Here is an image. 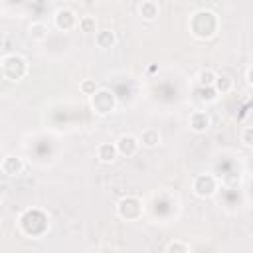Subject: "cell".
Segmentation results:
<instances>
[{
    "label": "cell",
    "mask_w": 253,
    "mask_h": 253,
    "mask_svg": "<svg viewBox=\"0 0 253 253\" xmlns=\"http://www.w3.org/2000/svg\"><path fill=\"white\" fill-rule=\"evenodd\" d=\"M188 30L196 40H211L219 30V18L213 10L200 8L190 14Z\"/></svg>",
    "instance_id": "6da1fadb"
},
{
    "label": "cell",
    "mask_w": 253,
    "mask_h": 253,
    "mask_svg": "<svg viewBox=\"0 0 253 253\" xmlns=\"http://www.w3.org/2000/svg\"><path fill=\"white\" fill-rule=\"evenodd\" d=\"M18 227L28 237H42L49 229V219L42 210H26L18 219Z\"/></svg>",
    "instance_id": "7a4b0ae2"
},
{
    "label": "cell",
    "mask_w": 253,
    "mask_h": 253,
    "mask_svg": "<svg viewBox=\"0 0 253 253\" xmlns=\"http://www.w3.org/2000/svg\"><path fill=\"white\" fill-rule=\"evenodd\" d=\"M28 59L20 53H6L0 59V73L6 81H22L28 75Z\"/></svg>",
    "instance_id": "3957f363"
},
{
    "label": "cell",
    "mask_w": 253,
    "mask_h": 253,
    "mask_svg": "<svg viewBox=\"0 0 253 253\" xmlns=\"http://www.w3.org/2000/svg\"><path fill=\"white\" fill-rule=\"evenodd\" d=\"M117 215L123 221H138L144 215V202L138 196H123L117 202Z\"/></svg>",
    "instance_id": "277c9868"
},
{
    "label": "cell",
    "mask_w": 253,
    "mask_h": 253,
    "mask_svg": "<svg viewBox=\"0 0 253 253\" xmlns=\"http://www.w3.org/2000/svg\"><path fill=\"white\" fill-rule=\"evenodd\" d=\"M89 105L93 109L95 115L99 117H107L117 109V95L111 89L101 87L93 97H89Z\"/></svg>",
    "instance_id": "5b68a950"
},
{
    "label": "cell",
    "mask_w": 253,
    "mask_h": 253,
    "mask_svg": "<svg viewBox=\"0 0 253 253\" xmlns=\"http://www.w3.org/2000/svg\"><path fill=\"white\" fill-rule=\"evenodd\" d=\"M217 188H219V180H217L213 174H210V172L198 174V176L192 180V192H194V196L200 198V200H208V198L215 196Z\"/></svg>",
    "instance_id": "8992f818"
},
{
    "label": "cell",
    "mask_w": 253,
    "mask_h": 253,
    "mask_svg": "<svg viewBox=\"0 0 253 253\" xmlns=\"http://www.w3.org/2000/svg\"><path fill=\"white\" fill-rule=\"evenodd\" d=\"M53 26L61 32H71L79 26V16L71 8H57L53 14Z\"/></svg>",
    "instance_id": "52a82bcc"
},
{
    "label": "cell",
    "mask_w": 253,
    "mask_h": 253,
    "mask_svg": "<svg viewBox=\"0 0 253 253\" xmlns=\"http://www.w3.org/2000/svg\"><path fill=\"white\" fill-rule=\"evenodd\" d=\"M0 170H2L4 176L16 178V176H20V174L26 170V160H24L22 156H18V154H8V156L2 158Z\"/></svg>",
    "instance_id": "ba28073f"
},
{
    "label": "cell",
    "mask_w": 253,
    "mask_h": 253,
    "mask_svg": "<svg viewBox=\"0 0 253 253\" xmlns=\"http://www.w3.org/2000/svg\"><path fill=\"white\" fill-rule=\"evenodd\" d=\"M138 148H140V140H138V136H134V134H130V132H126V134H121L119 138H117V150H119V156H134L136 152H138Z\"/></svg>",
    "instance_id": "9c48e42d"
},
{
    "label": "cell",
    "mask_w": 253,
    "mask_h": 253,
    "mask_svg": "<svg viewBox=\"0 0 253 253\" xmlns=\"http://www.w3.org/2000/svg\"><path fill=\"white\" fill-rule=\"evenodd\" d=\"M188 126L192 132L196 134H204L210 126H211V117L206 113V111H194L188 119Z\"/></svg>",
    "instance_id": "30bf717a"
},
{
    "label": "cell",
    "mask_w": 253,
    "mask_h": 253,
    "mask_svg": "<svg viewBox=\"0 0 253 253\" xmlns=\"http://www.w3.org/2000/svg\"><path fill=\"white\" fill-rule=\"evenodd\" d=\"M97 158H99L101 164H113L119 158L117 142H101L97 146Z\"/></svg>",
    "instance_id": "8fae6325"
},
{
    "label": "cell",
    "mask_w": 253,
    "mask_h": 253,
    "mask_svg": "<svg viewBox=\"0 0 253 253\" xmlns=\"http://www.w3.org/2000/svg\"><path fill=\"white\" fill-rule=\"evenodd\" d=\"M158 14H160L158 2H154V0H142V2L138 4V16H140L144 22H154V20L158 18Z\"/></svg>",
    "instance_id": "7c38bea8"
},
{
    "label": "cell",
    "mask_w": 253,
    "mask_h": 253,
    "mask_svg": "<svg viewBox=\"0 0 253 253\" xmlns=\"http://www.w3.org/2000/svg\"><path fill=\"white\" fill-rule=\"evenodd\" d=\"M28 36H30L34 42H45L47 36H49V26H47L45 22H42V20L32 22V24L28 26Z\"/></svg>",
    "instance_id": "4fadbf2b"
},
{
    "label": "cell",
    "mask_w": 253,
    "mask_h": 253,
    "mask_svg": "<svg viewBox=\"0 0 253 253\" xmlns=\"http://www.w3.org/2000/svg\"><path fill=\"white\" fill-rule=\"evenodd\" d=\"M95 43L99 49H111L117 45V34L113 30H99L95 34Z\"/></svg>",
    "instance_id": "5bb4252c"
},
{
    "label": "cell",
    "mask_w": 253,
    "mask_h": 253,
    "mask_svg": "<svg viewBox=\"0 0 253 253\" xmlns=\"http://www.w3.org/2000/svg\"><path fill=\"white\" fill-rule=\"evenodd\" d=\"M138 140H140V146H144V148H156L162 142V136L156 128H144L138 134Z\"/></svg>",
    "instance_id": "9a60e30c"
},
{
    "label": "cell",
    "mask_w": 253,
    "mask_h": 253,
    "mask_svg": "<svg viewBox=\"0 0 253 253\" xmlns=\"http://www.w3.org/2000/svg\"><path fill=\"white\" fill-rule=\"evenodd\" d=\"M217 79V73L213 69H200L196 75V83L198 87H213Z\"/></svg>",
    "instance_id": "2e32d148"
},
{
    "label": "cell",
    "mask_w": 253,
    "mask_h": 253,
    "mask_svg": "<svg viewBox=\"0 0 253 253\" xmlns=\"http://www.w3.org/2000/svg\"><path fill=\"white\" fill-rule=\"evenodd\" d=\"M233 79H231V75H227V73H217V79H215V91L219 93V95H225V93H231L233 91Z\"/></svg>",
    "instance_id": "e0dca14e"
},
{
    "label": "cell",
    "mask_w": 253,
    "mask_h": 253,
    "mask_svg": "<svg viewBox=\"0 0 253 253\" xmlns=\"http://www.w3.org/2000/svg\"><path fill=\"white\" fill-rule=\"evenodd\" d=\"M77 30H79L81 34H97V32H99V30H97V18H95V16H81Z\"/></svg>",
    "instance_id": "ac0fdd59"
},
{
    "label": "cell",
    "mask_w": 253,
    "mask_h": 253,
    "mask_svg": "<svg viewBox=\"0 0 253 253\" xmlns=\"http://www.w3.org/2000/svg\"><path fill=\"white\" fill-rule=\"evenodd\" d=\"M219 97V93L215 91V87H198V99L204 103H215Z\"/></svg>",
    "instance_id": "d6986e66"
},
{
    "label": "cell",
    "mask_w": 253,
    "mask_h": 253,
    "mask_svg": "<svg viewBox=\"0 0 253 253\" xmlns=\"http://www.w3.org/2000/svg\"><path fill=\"white\" fill-rule=\"evenodd\" d=\"M99 89H101V87H99V83H97L95 79H81V83H79V91H81L83 95H87V97H93Z\"/></svg>",
    "instance_id": "ffe728a7"
},
{
    "label": "cell",
    "mask_w": 253,
    "mask_h": 253,
    "mask_svg": "<svg viewBox=\"0 0 253 253\" xmlns=\"http://www.w3.org/2000/svg\"><path fill=\"white\" fill-rule=\"evenodd\" d=\"M164 253H190V245L186 241H182V239H174V241H170L166 245Z\"/></svg>",
    "instance_id": "44dd1931"
},
{
    "label": "cell",
    "mask_w": 253,
    "mask_h": 253,
    "mask_svg": "<svg viewBox=\"0 0 253 253\" xmlns=\"http://www.w3.org/2000/svg\"><path fill=\"white\" fill-rule=\"evenodd\" d=\"M239 138H241V142H243L245 146L253 148V125H249V126H243V130H241Z\"/></svg>",
    "instance_id": "7402d4cb"
},
{
    "label": "cell",
    "mask_w": 253,
    "mask_h": 253,
    "mask_svg": "<svg viewBox=\"0 0 253 253\" xmlns=\"http://www.w3.org/2000/svg\"><path fill=\"white\" fill-rule=\"evenodd\" d=\"M245 81H247L249 87H253V65L247 67V71H245Z\"/></svg>",
    "instance_id": "603a6c76"
},
{
    "label": "cell",
    "mask_w": 253,
    "mask_h": 253,
    "mask_svg": "<svg viewBox=\"0 0 253 253\" xmlns=\"http://www.w3.org/2000/svg\"><path fill=\"white\" fill-rule=\"evenodd\" d=\"M101 253H117V249L113 245H103L101 247Z\"/></svg>",
    "instance_id": "cb8c5ba5"
}]
</instances>
